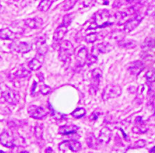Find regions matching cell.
<instances>
[{"instance_id": "b9f144b4", "label": "cell", "mask_w": 155, "mask_h": 153, "mask_svg": "<svg viewBox=\"0 0 155 153\" xmlns=\"http://www.w3.org/2000/svg\"><path fill=\"white\" fill-rule=\"evenodd\" d=\"M46 153H53V150H52V149L51 148H47L46 150Z\"/></svg>"}, {"instance_id": "cb8c5ba5", "label": "cell", "mask_w": 155, "mask_h": 153, "mask_svg": "<svg viewBox=\"0 0 155 153\" xmlns=\"http://www.w3.org/2000/svg\"><path fill=\"white\" fill-rule=\"evenodd\" d=\"M53 1H48V0H44L40 2V4L38 6V9L42 11H46L49 10V9L51 7Z\"/></svg>"}, {"instance_id": "d6a6232c", "label": "cell", "mask_w": 155, "mask_h": 153, "mask_svg": "<svg viewBox=\"0 0 155 153\" xmlns=\"http://www.w3.org/2000/svg\"><path fill=\"white\" fill-rule=\"evenodd\" d=\"M145 77L147 80L150 83H152L154 81V70H150L147 72L145 74Z\"/></svg>"}, {"instance_id": "f546056e", "label": "cell", "mask_w": 155, "mask_h": 153, "mask_svg": "<svg viewBox=\"0 0 155 153\" xmlns=\"http://www.w3.org/2000/svg\"><path fill=\"white\" fill-rule=\"evenodd\" d=\"M72 19H73V14L72 13L66 14L65 16L63 17V25L66 26V27H67V26L70 25V23H71V22L72 21Z\"/></svg>"}, {"instance_id": "d590c367", "label": "cell", "mask_w": 155, "mask_h": 153, "mask_svg": "<svg viewBox=\"0 0 155 153\" xmlns=\"http://www.w3.org/2000/svg\"><path fill=\"white\" fill-rule=\"evenodd\" d=\"M145 144H146V143L144 140H139L138 141L136 142V148H143V147L145 146Z\"/></svg>"}, {"instance_id": "4316f807", "label": "cell", "mask_w": 155, "mask_h": 153, "mask_svg": "<svg viewBox=\"0 0 155 153\" xmlns=\"http://www.w3.org/2000/svg\"><path fill=\"white\" fill-rule=\"evenodd\" d=\"M30 74V71L26 69L25 68H20L19 70L16 72V76H18V77L23 78L28 76Z\"/></svg>"}, {"instance_id": "52a82bcc", "label": "cell", "mask_w": 155, "mask_h": 153, "mask_svg": "<svg viewBox=\"0 0 155 153\" xmlns=\"http://www.w3.org/2000/svg\"><path fill=\"white\" fill-rule=\"evenodd\" d=\"M142 19H143V17L141 16H137L132 18L128 21H126L125 25H124V33H128L133 31L140 23Z\"/></svg>"}, {"instance_id": "f35d334b", "label": "cell", "mask_w": 155, "mask_h": 153, "mask_svg": "<svg viewBox=\"0 0 155 153\" xmlns=\"http://www.w3.org/2000/svg\"><path fill=\"white\" fill-rule=\"evenodd\" d=\"M150 12H151V14H152V16L153 15L154 16V6H153V7H150V8H148V9L147 10V14H149V13H150Z\"/></svg>"}, {"instance_id": "7402d4cb", "label": "cell", "mask_w": 155, "mask_h": 153, "mask_svg": "<svg viewBox=\"0 0 155 153\" xmlns=\"http://www.w3.org/2000/svg\"><path fill=\"white\" fill-rule=\"evenodd\" d=\"M42 65V62L40 61L39 59H37V58H34L33 59H32L30 60V62L28 64V67H29L30 70H38L40 69Z\"/></svg>"}, {"instance_id": "603a6c76", "label": "cell", "mask_w": 155, "mask_h": 153, "mask_svg": "<svg viewBox=\"0 0 155 153\" xmlns=\"http://www.w3.org/2000/svg\"><path fill=\"white\" fill-rule=\"evenodd\" d=\"M49 109L50 110V112H51V115L53 116V117L55 119V120H63V119L65 118V114H62L59 112L56 111V110L53 109V108L52 107L51 105L50 104V102H49Z\"/></svg>"}, {"instance_id": "8fae6325", "label": "cell", "mask_w": 155, "mask_h": 153, "mask_svg": "<svg viewBox=\"0 0 155 153\" xmlns=\"http://www.w3.org/2000/svg\"><path fill=\"white\" fill-rule=\"evenodd\" d=\"M112 49V47L110 44L107 43V42H103V43L98 44L97 46H96V47L93 48L92 55L97 56L98 53H107V52H109L111 51Z\"/></svg>"}, {"instance_id": "4fadbf2b", "label": "cell", "mask_w": 155, "mask_h": 153, "mask_svg": "<svg viewBox=\"0 0 155 153\" xmlns=\"http://www.w3.org/2000/svg\"><path fill=\"white\" fill-rule=\"evenodd\" d=\"M46 39L45 37H39L36 40V47H37V51L40 55L44 56L45 55L47 52V47L46 45Z\"/></svg>"}, {"instance_id": "ba28073f", "label": "cell", "mask_w": 155, "mask_h": 153, "mask_svg": "<svg viewBox=\"0 0 155 153\" xmlns=\"http://www.w3.org/2000/svg\"><path fill=\"white\" fill-rule=\"evenodd\" d=\"M59 148L60 150H63L65 148L70 149L72 152H76L81 150V144L79 142L75 140H70L63 141L61 144H60Z\"/></svg>"}, {"instance_id": "7a4b0ae2", "label": "cell", "mask_w": 155, "mask_h": 153, "mask_svg": "<svg viewBox=\"0 0 155 153\" xmlns=\"http://www.w3.org/2000/svg\"><path fill=\"white\" fill-rule=\"evenodd\" d=\"M1 88V96L6 101L11 105H16L19 102L20 96L17 91L10 88L6 85Z\"/></svg>"}, {"instance_id": "8d00e7d4", "label": "cell", "mask_w": 155, "mask_h": 153, "mask_svg": "<svg viewBox=\"0 0 155 153\" xmlns=\"http://www.w3.org/2000/svg\"><path fill=\"white\" fill-rule=\"evenodd\" d=\"M100 114L99 113V112H93V113L92 114V115L90 116V120H93V121L97 120L98 118V117L100 116Z\"/></svg>"}, {"instance_id": "e0dca14e", "label": "cell", "mask_w": 155, "mask_h": 153, "mask_svg": "<svg viewBox=\"0 0 155 153\" xmlns=\"http://www.w3.org/2000/svg\"><path fill=\"white\" fill-rule=\"evenodd\" d=\"M88 56V55L87 49L85 47L82 48L79 50V53H78L77 57H76V61H77L78 65L82 67V66H84L85 65L86 63V61H87Z\"/></svg>"}, {"instance_id": "44dd1931", "label": "cell", "mask_w": 155, "mask_h": 153, "mask_svg": "<svg viewBox=\"0 0 155 153\" xmlns=\"http://www.w3.org/2000/svg\"><path fill=\"white\" fill-rule=\"evenodd\" d=\"M137 43L133 40L131 39H123L119 42V46L125 49H133L136 47Z\"/></svg>"}, {"instance_id": "ffe728a7", "label": "cell", "mask_w": 155, "mask_h": 153, "mask_svg": "<svg viewBox=\"0 0 155 153\" xmlns=\"http://www.w3.org/2000/svg\"><path fill=\"white\" fill-rule=\"evenodd\" d=\"M124 36H125V33H124V30H113V31L110 34L109 37L112 39H114L115 41L120 42L122 41V40L124 39Z\"/></svg>"}, {"instance_id": "5b68a950", "label": "cell", "mask_w": 155, "mask_h": 153, "mask_svg": "<svg viewBox=\"0 0 155 153\" xmlns=\"http://www.w3.org/2000/svg\"><path fill=\"white\" fill-rule=\"evenodd\" d=\"M28 114L30 117L37 120H42L47 115V112L42 107L31 105L28 108Z\"/></svg>"}, {"instance_id": "74e56055", "label": "cell", "mask_w": 155, "mask_h": 153, "mask_svg": "<svg viewBox=\"0 0 155 153\" xmlns=\"http://www.w3.org/2000/svg\"><path fill=\"white\" fill-rule=\"evenodd\" d=\"M37 83L36 82H34L33 84V87H32V90H31L32 95H34V93H35V89H36V88H37Z\"/></svg>"}, {"instance_id": "83f0119b", "label": "cell", "mask_w": 155, "mask_h": 153, "mask_svg": "<svg viewBox=\"0 0 155 153\" xmlns=\"http://www.w3.org/2000/svg\"><path fill=\"white\" fill-rule=\"evenodd\" d=\"M148 129L145 127L144 124H142V123L138 124V125L133 128V131L134 133H137V134H144L145 133Z\"/></svg>"}, {"instance_id": "836d02e7", "label": "cell", "mask_w": 155, "mask_h": 153, "mask_svg": "<svg viewBox=\"0 0 155 153\" xmlns=\"http://www.w3.org/2000/svg\"><path fill=\"white\" fill-rule=\"evenodd\" d=\"M154 47V40L147 39L144 44H142V49H149V48H152Z\"/></svg>"}, {"instance_id": "e575fe53", "label": "cell", "mask_w": 155, "mask_h": 153, "mask_svg": "<svg viewBox=\"0 0 155 153\" xmlns=\"http://www.w3.org/2000/svg\"><path fill=\"white\" fill-rule=\"evenodd\" d=\"M98 143H98V139H96V138H94L93 136H91L89 139H88V146H89V147H90V148H96L95 146H97Z\"/></svg>"}, {"instance_id": "2e32d148", "label": "cell", "mask_w": 155, "mask_h": 153, "mask_svg": "<svg viewBox=\"0 0 155 153\" xmlns=\"http://www.w3.org/2000/svg\"><path fill=\"white\" fill-rule=\"evenodd\" d=\"M43 24V21L40 18H33V19H27L25 21V25L31 29H37L41 27Z\"/></svg>"}, {"instance_id": "5bb4252c", "label": "cell", "mask_w": 155, "mask_h": 153, "mask_svg": "<svg viewBox=\"0 0 155 153\" xmlns=\"http://www.w3.org/2000/svg\"><path fill=\"white\" fill-rule=\"evenodd\" d=\"M110 138H111V131L108 128L105 127L100 131V136L98 138V141L99 143L107 144L108 143H109Z\"/></svg>"}, {"instance_id": "ac0fdd59", "label": "cell", "mask_w": 155, "mask_h": 153, "mask_svg": "<svg viewBox=\"0 0 155 153\" xmlns=\"http://www.w3.org/2000/svg\"><path fill=\"white\" fill-rule=\"evenodd\" d=\"M79 128L73 124H70V125H66L60 127L58 130V133L62 135H70L76 134Z\"/></svg>"}, {"instance_id": "9c48e42d", "label": "cell", "mask_w": 155, "mask_h": 153, "mask_svg": "<svg viewBox=\"0 0 155 153\" xmlns=\"http://www.w3.org/2000/svg\"><path fill=\"white\" fill-rule=\"evenodd\" d=\"M102 77V72L100 68H96L92 71V90L97 91L98 89V86Z\"/></svg>"}, {"instance_id": "7bdbcfd3", "label": "cell", "mask_w": 155, "mask_h": 153, "mask_svg": "<svg viewBox=\"0 0 155 153\" xmlns=\"http://www.w3.org/2000/svg\"><path fill=\"white\" fill-rule=\"evenodd\" d=\"M120 131H121L122 132L123 135H124V138H126H126H127V136H126V134H125V133L124 132V131H123V130L122 129V128H120Z\"/></svg>"}, {"instance_id": "277c9868", "label": "cell", "mask_w": 155, "mask_h": 153, "mask_svg": "<svg viewBox=\"0 0 155 153\" xmlns=\"http://www.w3.org/2000/svg\"><path fill=\"white\" fill-rule=\"evenodd\" d=\"M122 88L120 86L110 84V85L107 86L102 94V98L104 100L112 98H115L120 96L122 94Z\"/></svg>"}, {"instance_id": "d6986e66", "label": "cell", "mask_w": 155, "mask_h": 153, "mask_svg": "<svg viewBox=\"0 0 155 153\" xmlns=\"http://www.w3.org/2000/svg\"><path fill=\"white\" fill-rule=\"evenodd\" d=\"M16 38V35L9 28L0 30V39L14 40Z\"/></svg>"}, {"instance_id": "9a60e30c", "label": "cell", "mask_w": 155, "mask_h": 153, "mask_svg": "<svg viewBox=\"0 0 155 153\" xmlns=\"http://www.w3.org/2000/svg\"><path fill=\"white\" fill-rule=\"evenodd\" d=\"M67 32V27L66 26L63 25V24L58 26V27L56 30L55 33L53 35V40L55 42H60L63 39V38L65 37V34Z\"/></svg>"}, {"instance_id": "60d3db41", "label": "cell", "mask_w": 155, "mask_h": 153, "mask_svg": "<svg viewBox=\"0 0 155 153\" xmlns=\"http://www.w3.org/2000/svg\"><path fill=\"white\" fill-rule=\"evenodd\" d=\"M4 9H4V7L3 6L1 5V4H0V13H3L4 11Z\"/></svg>"}, {"instance_id": "1f68e13d", "label": "cell", "mask_w": 155, "mask_h": 153, "mask_svg": "<svg viewBox=\"0 0 155 153\" xmlns=\"http://www.w3.org/2000/svg\"><path fill=\"white\" fill-rule=\"evenodd\" d=\"M76 2H77V1H74V0H72V1H66L65 4L63 5V9L64 11H68V10H70L72 8H73V7L75 5V4Z\"/></svg>"}, {"instance_id": "7c38bea8", "label": "cell", "mask_w": 155, "mask_h": 153, "mask_svg": "<svg viewBox=\"0 0 155 153\" xmlns=\"http://www.w3.org/2000/svg\"><path fill=\"white\" fill-rule=\"evenodd\" d=\"M0 143L7 148H11L14 147V140L13 138L7 131H4L0 136Z\"/></svg>"}, {"instance_id": "4dcf8cb0", "label": "cell", "mask_w": 155, "mask_h": 153, "mask_svg": "<svg viewBox=\"0 0 155 153\" xmlns=\"http://www.w3.org/2000/svg\"><path fill=\"white\" fill-rule=\"evenodd\" d=\"M51 92V88L48 85H42L40 86V93L42 95H48Z\"/></svg>"}, {"instance_id": "8992f818", "label": "cell", "mask_w": 155, "mask_h": 153, "mask_svg": "<svg viewBox=\"0 0 155 153\" xmlns=\"http://www.w3.org/2000/svg\"><path fill=\"white\" fill-rule=\"evenodd\" d=\"M10 49L14 51L19 52V53H25L29 52L31 50L32 47L30 44H27V42L14 41L13 43L10 44Z\"/></svg>"}, {"instance_id": "f1b7e54d", "label": "cell", "mask_w": 155, "mask_h": 153, "mask_svg": "<svg viewBox=\"0 0 155 153\" xmlns=\"http://www.w3.org/2000/svg\"><path fill=\"white\" fill-rule=\"evenodd\" d=\"M98 39V34L96 33L88 34L84 38V40L88 43H93Z\"/></svg>"}, {"instance_id": "bcb514c9", "label": "cell", "mask_w": 155, "mask_h": 153, "mask_svg": "<svg viewBox=\"0 0 155 153\" xmlns=\"http://www.w3.org/2000/svg\"><path fill=\"white\" fill-rule=\"evenodd\" d=\"M0 153H5V152H4V151H2V150H0Z\"/></svg>"}, {"instance_id": "d4e9b609", "label": "cell", "mask_w": 155, "mask_h": 153, "mask_svg": "<svg viewBox=\"0 0 155 153\" xmlns=\"http://www.w3.org/2000/svg\"><path fill=\"white\" fill-rule=\"evenodd\" d=\"M86 114V110L83 108H78L72 112V115L74 118L79 119L82 118Z\"/></svg>"}, {"instance_id": "ab89813d", "label": "cell", "mask_w": 155, "mask_h": 153, "mask_svg": "<svg viewBox=\"0 0 155 153\" xmlns=\"http://www.w3.org/2000/svg\"><path fill=\"white\" fill-rule=\"evenodd\" d=\"M37 76L38 78H39V81L41 82H44V76H43V74L42 73V72H40V73H39L37 74Z\"/></svg>"}, {"instance_id": "30bf717a", "label": "cell", "mask_w": 155, "mask_h": 153, "mask_svg": "<svg viewBox=\"0 0 155 153\" xmlns=\"http://www.w3.org/2000/svg\"><path fill=\"white\" fill-rule=\"evenodd\" d=\"M144 68L145 65L140 60H137V61L132 62L131 63H130L128 69L133 75L138 76L144 70Z\"/></svg>"}, {"instance_id": "484cf974", "label": "cell", "mask_w": 155, "mask_h": 153, "mask_svg": "<svg viewBox=\"0 0 155 153\" xmlns=\"http://www.w3.org/2000/svg\"><path fill=\"white\" fill-rule=\"evenodd\" d=\"M44 126L42 124H37L35 128V134L38 139H41L43 136Z\"/></svg>"}, {"instance_id": "3957f363", "label": "cell", "mask_w": 155, "mask_h": 153, "mask_svg": "<svg viewBox=\"0 0 155 153\" xmlns=\"http://www.w3.org/2000/svg\"><path fill=\"white\" fill-rule=\"evenodd\" d=\"M74 49L70 41H64L60 45L59 58L61 61L65 62L73 55Z\"/></svg>"}, {"instance_id": "f6af8a7d", "label": "cell", "mask_w": 155, "mask_h": 153, "mask_svg": "<svg viewBox=\"0 0 155 153\" xmlns=\"http://www.w3.org/2000/svg\"><path fill=\"white\" fill-rule=\"evenodd\" d=\"M20 153H29V152H27V151H23V152H20Z\"/></svg>"}, {"instance_id": "6da1fadb", "label": "cell", "mask_w": 155, "mask_h": 153, "mask_svg": "<svg viewBox=\"0 0 155 153\" xmlns=\"http://www.w3.org/2000/svg\"><path fill=\"white\" fill-rule=\"evenodd\" d=\"M93 23L88 29H97L102 28L107 26L113 25L116 22L115 18L110 15L109 11L108 10H100L96 12L94 15Z\"/></svg>"}, {"instance_id": "ee69618b", "label": "cell", "mask_w": 155, "mask_h": 153, "mask_svg": "<svg viewBox=\"0 0 155 153\" xmlns=\"http://www.w3.org/2000/svg\"><path fill=\"white\" fill-rule=\"evenodd\" d=\"M150 153H154V147H153V148L151 149L150 150Z\"/></svg>"}]
</instances>
